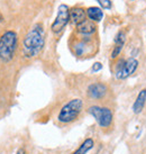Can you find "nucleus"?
Instances as JSON below:
<instances>
[{"label": "nucleus", "mask_w": 146, "mask_h": 154, "mask_svg": "<svg viewBox=\"0 0 146 154\" xmlns=\"http://www.w3.org/2000/svg\"><path fill=\"white\" fill-rule=\"evenodd\" d=\"M88 114L91 115L99 127L102 129L109 128L114 122V114L110 108L102 107V106H90L88 108Z\"/></svg>", "instance_id": "20e7f679"}, {"label": "nucleus", "mask_w": 146, "mask_h": 154, "mask_svg": "<svg viewBox=\"0 0 146 154\" xmlns=\"http://www.w3.org/2000/svg\"><path fill=\"white\" fill-rule=\"evenodd\" d=\"M17 154H26L25 149H19V150L17 151Z\"/></svg>", "instance_id": "dca6fc26"}, {"label": "nucleus", "mask_w": 146, "mask_h": 154, "mask_svg": "<svg viewBox=\"0 0 146 154\" xmlns=\"http://www.w3.org/2000/svg\"><path fill=\"white\" fill-rule=\"evenodd\" d=\"M101 69H102V64H101L100 62H96V63H93V65H92L91 71H92V72H98Z\"/></svg>", "instance_id": "2eb2a0df"}, {"label": "nucleus", "mask_w": 146, "mask_h": 154, "mask_svg": "<svg viewBox=\"0 0 146 154\" xmlns=\"http://www.w3.org/2000/svg\"><path fill=\"white\" fill-rule=\"evenodd\" d=\"M1 20H2V17H1V15H0V22H1Z\"/></svg>", "instance_id": "f3484780"}, {"label": "nucleus", "mask_w": 146, "mask_h": 154, "mask_svg": "<svg viewBox=\"0 0 146 154\" xmlns=\"http://www.w3.org/2000/svg\"><path fill=\"white\" fill-rule=\"evenodd\" d=\"M93 146H95V141L91 137H88L82 142L81 145L79 146V149L72 152L71 154H87L93 149Z\"/></svg>", "instance_id": "f8f14e48"}, {"label": "nucleus", "mask_w": 146, "mask_h": 154, "mask_svg": "<svg viewBox=\"0 0 146 154\" xmlns=\"http://www.w3.org/2000/svg\"><path fill=\"white\" fill-rule=\"evenodd\" d=\"M70 20V10L66 5H60L57 9V15H56L55 20L52 24V32L54 34H59L63 30L65 26L68 25Z\"/></svg>", "instance_id": "423d86ee"}, {"label": "nucleus", "mask_w": 146, "mask_h": 154, "mask_svg": "<svg viewBox=\"0 0 146 154\" xmlns=\"http://www.w3.org/2000/svg\"><path fill=\"white\" fill-rule=\"evenodd\" d=\"M70 19L75 25H79L87 19V13L84 11V9L80 8V7L73 8L72 10H70Z\"/></svg>", "instance_id": "9d476101"}, {"label": "nucleus", "mask_w": 146, "mask_h": 154, "mask_svg": "<svg viewBox=\"0 0 146 154\" xmlns=\"http://www.w3.org/2000/svg\"><path fill=\"white\" fill-rule=\"evenodd\" d=\"M125 41H126L125 33L123 30H120V32L116 35V37H115V46H114V50H112V52H111V59H116L117 56L120 54V52L123 51V48H124Z\"/></svg>", "instance_id": "1a4fd4ad"}, {"label": "nucleus", "mask_w": 146, "mask_h": 154, "mask_svg": "<svg viewBox=\"0 0 146 154\" xmlns=\"http://www.w3.org/2000/svg\"><path fill=\"white\" fill-rule=\"evenodd\" d=\"M107 86L103 85L101 82H95L88 87L87 89V94L88 97L93 100H100V99L105 98V96L107 94Z\"/></svg>", "instance_id": "0eeeda50"}, {"label": "nucleus", "mask_w": 146, "mask_h": 154, "mask_svg": "<svg viewBox=\"0 0 146 154\" xmlns=\"http://www.w3.org/2000/svg\"><path fill=\"white\" fill-rule=\"evenodd\" d=\"M87 16L89 17L91 22H100L103 17L102 10L99 7H90L87 9Z\"/></svg>", "instance_id": "ddd939ff"}, {"label": "nucleus", "mask_w": 146, "mask_h": 154, "mask_svg": "<svg viewBox=\"0 0 146 154\" xmlns=\"http://www.w3.org/2000/svg\"><path fill=\"white\" fill-rule=\"evenodd\" d=\"M77 29L82 35H91L96 32V25L93 24V22L86 19L81 24L77 25Z\"/></svg>", "instance_id": "9b49d317"}, {"label": "nucleus", "mask_w": 146, "mask_h": 154, "mask_svg": "<svg viewBox=\"0 0 146 154\" xmlns=\"http://www.w3.org/2000/svg\"><path fill=\"white\" fill-rule=\"evenodd\" d=\"M45 44V32L42 24H35L26 34L23 42V53L25 57L32 59L42 52Z\"/></svg>", "instance_id": "f257e3e1"}, {"label": "nucleus", "mask_w": 146, "mask_h": 154, "mask_svg": "<svg viewBox=\"0 0 146 154\" xmlns=\"http://www.w3.org/2000/svg\"><path fill=\"white\" fill-rule=\"evenodd\" d=\"M146 105V89H143L138 92L136 100L133 103V112L134 114H141Z\"/></svg>", "instance_id": "6e6552de"}, {"label": "nucleus", "mask_w": 146, "mask_h": 154, "mask_svg": "<svg viewBox=\"0 0 146 154\" xmlns=\"http://www.w3.org/2000/svg\"><path fill=\"white\" fill-rule=\"evenodd\" d=\"M138 68V61L134 57L127 60H120L116 65V78L118 80H125L129 78Z\"/></svg>", "instance_id": "39448f33"}, {"label": "nucleus", "mask_w": 146, "mask_h": 154, "mask_svg": "<svg viewBox=\"0 0 146 154\" xmlns=\"http://www.w3.org/2000/svg\"><path fill=\"white\" fill-rule=\"evenodd\" d=\"M17 34L13 30H7L0 37V59L4 62L13 60L17 48Z\"/></svg>", "instance_id": "7ed1b4c3"}, {"label": "nucleus", "mask_w": 146, "mask_h": 154, "mask_svg": "<svg viewBox=\"0 0 146 154\" xmlns=\"http://www.w3.org/2000/svg\"><path fill=\"white\" fill-rule=\"evenodd\" d=\"M97 1L100 4V6H101L102 8H105V9L111 8V1H110V0H97Z\"/></svg>", "instance_id": "4468645a"}, {"label": "nucleus", "mask_w": 146, "mask_h": 154, "mask_svg": "<svg viewBox=\"0 0 146 154\" xmlns=\"http://www.w3.org/2000/svg\"><path fill=\"white\" fill-rule=\"evenodd\" d=\"M83 109V101L80 98L71 99L61 108L60 112L57 115V120L61 124H71L79 118L80 114Z\"/></svg>", "instance_id": "f03ea898"}]
</instances>
